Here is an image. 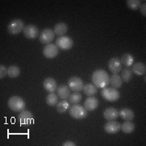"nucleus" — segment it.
I'll return each instance as SVG.
<instances>
[{"mask_svg":"<svg viewBox=\"0 0 146 146\" xmlns=\"http://www.w3.org/2000/svg\"><path fill=\"white\" fill-rule=\"evenodd\" d=\"M7 75V68H6L4 65L0 66V79L2 80Z\"/></svg>","mask_w":146,"mask_h":146,"instance_id":"7c9ffc66","label":"nucleus"},{"mask_svg":"<svg viewBox=\"0 0 146 146\" xmlns=\"http://www.w3.org/2000/svg\"><path fill=\"white\" fill-rule=\"evenodd\" d=\"M121 130L125 134H131L135 130V124L131 121H125L121 125Z\"/></svg>","mask_w":146,"mask_h":146,"instance_id":"b1692460","label":"nucleus"},{"mask_svg":"<svg viewBox=\"0 0 146 146\" xmlns=\"http://www.w3.org/2000/svg\"><path fill=\"white\" fill-rule=\"evenodd\" d=\"M126 2H127V5L131 10L136 11L141 8L142 1L141 0H127Z\"/></svg>","mask_w":146,"mask_h":146,"instance_id":"c756f323","label":"nucleus"},{"mask_svg":"<svg viewBox=\"0 0 146 146\" xmlns=\"http://www.w3.org/2000/svg\"><path fill=\"white\" fill-rule=\"evenodd\" d=\"M18 119L21 125L29 126L33 123V115L29 110H22L19 114Z\"/></svg>","mask_w":146,"mask_h":146,"instance_id":"1a4fd4ad","label":"nucleus"},{"mask_svg":"<svg viewBox=\"0 0 146 146\" xmlns=\"http://www.w3.org/2000/svg\"><path fill=\"white\" fill-rule=\"evenodd\" d=\"M108 68H109V70L111 72L115 73H119L120 71H122V63H121V61L119 58H110L108 62Z\"/></svg>","mask_w":146,"mask_h":146,"instance_id":"ddd939ff","label":"nucleus"},{"mask_svg":"<svg viewBox=\"0 0 146 146\" xmlns=\"http://www.w3.org/2000/svg\"><path fill=\"white\" fill-rule=\"evenodd\" d=\"M84 93L85 95L89 97H93L98 94V88L94 85V84H88L84 86Z\"/></svg>","mask_w":146,"mask_h":146,"instance_id":"5701e85b","label":"nucleus"},{"mask_svg":"<svg viewBox=\"0 0 146 146\" xmlns=\"http://www.w3.org/2000/svg\"><path fill=\"white\" fill-rule=\"evenodd\" d=\"M102 97L110 102H115L119 99V92L115 88H104L101 92Z\"/></svg>","mask_w":146,"mask_h":146,"instance_id":"20e7f679","label":"nucleus"},{"mask_svg":"<svg viewBox=\"0 0 146 146\" xmlns=\"http://www.w3.org/2000/svg\"><path fill=\"white\" fill-rule=\"evenodd\" d=\"M58 54V48L54 44H48L43 49V55L47 58H54Z\"/></svg>","mask_w":146,"mask_h":146,"instance_id":"9b49d317","label":"nucleus"},{"mask_svg":"<svg viewBox=\"0 0 146 146\" xmlns=\"http://www.w3.org/2000/svg\"><path fill=\"white\" fill-rule=\"evenodd\" d=\"M69 114L76 119H82L87 116V110L85 107L80 105H73L69 108Z\"/></svg>","mask_w":146,"mask_h":146,"instance_id":"7ed1b4c3","label":"nucleus"},{"mask_svg":"<svg viewBox=\"0 0 146 146\" xmlns=\"http://www.w3.org/2000/svg\"><path fill=\"white\" fill-rule=\"evenodd\" d=\"M69 108H70V102L67 100H62L56 105L57 111L61 114L65 113L68 110H69Z\"/></svg>","mask_w":146,"mask_h":146,"instance_id":"393cba45","label":"nucleus"},{"mask_svg":"<svg viewBox=\"0 0 146 146\" xmlns=\"http://www.w3.org/2000/svg\"><path fill=\"white\" fill-rule=\"evenodd\" d=\"M46 102L48 106H54L58 104V97L56 94L54 93H50L47 95Z\"/></svg>","mask_w":146,"mask_h":146,"instance_id":"a878e982","label":"nucleus"},{"mask_svg":"<svg viewBox=\"0 0 146 146\" xmlns=\"http://www.w3.org/2000/svg\"><path fill=\"white\" fill-rule=\"evenodd\" d=\"M68 86L71 90H72L73 92H79L80 93V91L83 90L84 84L83 80L80 77L73 76V77L68 80Z\"/></svg>","mask_w":146,"mask_h":146,"instance_id":"0eeeda50","label":"nucleus"},{"mask_svg":"<svg viewBox=\"0 0 146 146\" xmlns=\"http://www.w3.org/2000/svg\"><path fill=\"white\" fill-rule=\"evenodd\" d=\"M132 72L136 76H143L146 72V66L143 63H136L132 67Z\"/></svg>","mask_w":146,"mask_h":146,"instance_id":"4be33fe9","label":"nucleus"},{"mask_svg":"<svg viewBox=\"0 0 146 146\" xmlns=\"http://www.w3.org/2000/svg\"><path fill=\"white\" fill-rule=\"evenodd\" d=\"M141 14L143 15L144 16H146V3L145 2V3L144 4H142L141 7Z\"/></svg>","mask_w":146,"mask_h":146,"instance_id":"2f4dec72","label":"nucleus"},{"mask_svg":"<svg viewBox=\"0 0 146 146\" xmlns=\"http://www.w3.org/2000/svg\"><path fill=\"white\" fill-rule=\"evenodd\" d=\"M104 129L106 132L108 134H115L121 129V124L118 121L110 120L105 124Z\"/></svg>","mask_w":146,"mask_h":146,"instance_id":"f8f14e48","label":"nucleus"},{"mask_svg":"<svg viewBox=\"0 0 146 146\" xmlns=\"http://www.w3.org/2000/svg\"><path fill=\"white\" fill-rule=\"evenodd\" d=\"M70 90L69 87L67 85H60L57 88V95L60 99L67 100L70 96Z\"/></svg>","mask_w":146,"mask_h":146,"instance_id":"a211bd4d","label":"nucleus"},{"mask_svg":"<svg viewBox=\"0 0 146 146\" xmlns=\"http://www.w3.org/2000/svg\"><path fill=\"white\" fill-rule=\"evenodd\" d=\"M120 61H121L122 65H124L126 68H129L131 66H132L134 63V57L129 53H126L122 55Z\"/></svg>","mask_w":146,"mask_h":146,"instance_id":"412c9836","label":"nucleus"},{"mask_svg":"<svg viewBox=\"0 0 146 146\" xmlns=\"http://www.w3.org/2000/svg\"><path fill=\"white\" fill-rule=\"evenodd\" d=\"M81 100H82V95L79 92H75L73 94H70V96L68 97V102H70V104H78L80 102Z\"/></svg>","mask_w":146,"mask_h":146,"instance_id":"bb28decb","label":"nucleus"},{"mask_svg":"<svg viewBox=\"0 0 146 146\" xmlns=\"http://www.w3.org/2000/svg\"><path fill=\"white\" fill-rule=\"evenodd\" d=\"M43 87L49 93H54L57 90V82L54 78L49 77L43 81Z\"/></svg>","mask_w":146,"mask_h":146,"instance_id":"4468645a","label":"nucleus"},{"mask_svg":"<svg viewBox=\"0 0 146 146\" xmlns=\"http://www.w3.org/2000/svg\"><path fill=\"white\" fill-rule=\"evenodd\" d=\"M23 33L25 36L28 39H35L40 34L39 29L33 25H29L25 27Z\"/></svg>","mask_w":146,"mask_h":146,"instance_id":"9d476101","label":"nucleus"},{"mask_svg":"<svg viewBox=\"0 0 146 146\" xmlns=\"http://www.w3.org/2000/svg\"><path fill=\"white\" fill-rule=\"evenodd\" d=\"M76 144L72 141H66L63 144V146H75Z\"/></svg>","mask_w":146,"mask_h":146,"instance_id":"473e14b6","label":"nucleus"},{"mask_svg":"<svg viewBox=\"0 0 146 146\" xmlns=\"http://www.w3.org/2000/svg\"><path fill=\"white\" fill-rule=\"evenodd\" d=\"M110 84H111L112 88L115 89H119L122 87L123 84V80L121 79V76H119L118 74L114 73L110 77Z\"/></svg>","mask_w":146,"mask_h":146,"instance_id":"6ab92c4d","label":"nucleus"},{"mask_svg":"<svg viewBox=\"0 0 146 146\" xmlns=\"http://www.w3.org/2000/svg\"><path fill=\"white\" fill-rule=\"evenodd\" d=\"M21 74V69L17 66H11L7 69V75L11 78H16L20 76Z\"/></svg>","mask_w":146,"mask_h":146,"instance_id":"cd10ccee","label":"nucleus"},{"mask_svg":"<svg viewBox=\"0 0 146 146\" xmlns=\"http://www.w3.org/2000/svg\"><path fill=\"white\" fill-rule=\"evenodd\" d=\"M103 116L106 120H115L119 117V111L114 107H109L106 109L103 112Z\"/></svg>","mask_w":146,"mask_h":146,"instance_id":"dca6fc26","label":"nucleus"},{"mask_svg":"<svg viewBox=\"0 0 146 146\" xmlns=\"http://www.w3.org/2000/svg\"><path fill=\"white\" fill-rule=\"evenodd\" d=\"M25 106H26L25 102L19 96H13L8 100V107L12 111L21 112L25 109Z\"/></svg>","mask_w":146,"mask_h":146,"instance_id":"f03ea898","label":"nucleus"},{"mask_svg":"<svg viewBox=\"0 0 146 146\" xmlns=\"http://www.w3.org/2000/svg\"><path fill=\"white\" fill-rule=\"evenodd\" d=\"M119 115L121 117V119L125 121H132L135 117L134 112L129 108H123L120 110L119 111Z\"/></svg>","mask_w":146,"mask_h":146,"instance_id":"f3484780","label":"nucleus"},{"mask_svg":"<svg viewBox=\"0 0 146 146\" xmlns=\"http://www.w3.org/2000/svg\"><path fill=\"white\" fill-rule=\"evenodd\" d=\"M68 30V26L67 24L65 23H58L57 24L54 29V34H56L58 36H63Z\"/></svg>","mask_w":146,"mask_h":146,"instance_id":"aec40b11","label":"nucleus"},{"mask_svg":"<svg viewBox=\"0 0 146 146\" xmlns=\"http://www.w3.org/2000/svg\"><path fill=\"white\" fill-rule=\"evenodd\" d=\"M55 45L58 49L62 50H68L73 46V40L68 36H58L56 40Z\"/></svg>","mask_w":146,"mask_h":146,"instance_id":"423d86ee","label":"nucleus"},{"mask_svg":"<svg viewBox=\"0 0 146 146\" xmlns=\"http://www.w3.org/2000/svg\"><path fill=\"white\" fill-rule=\"evenodd\" d=\"M132 70L130 69L129 68H124L122 71V76H121V79L124 82H129L131 78H132Z\"/></svg>","mask_w":146,"mask_h":146,"instance_id":"c85d7f7f","label":"nucleus"},{"mask_svg":"<svg viewBox=\"0 0 146 146\" xmlns=\"http://www.w3.org/2000/svg\"><path fill=\"white\" fill-rule=\"evenodd\" d=\"M54 38V32L51 29H43L39 36V40L42 44H50Z\"/></svg>","mask_w":146,"mask_h":146,"instance_id":"6e6552de","label":"nucleus"},{"mask_svg":"<svg viewBox=\"0 0 146 146\" xmlns=\"http://www.w3.org/2000/svg\"><path fill=\"white\" fill-rule=\"evenodd\" d=\"M92 80L94 84L99 89L106 88L110 84V76L108 73L103 69L96 70L92 76Z\"/></svg>","mask_w":146,"mask_h":146,"instance_id":"f257e3e1","label":"nucleus"},{"mask_svg":"<svg viewBox=\"0 0 146 146\" xmlns=\"http://www.w3.org/2000/svg\"><path fill=\"white\" fill-rule=\"evenodd\" d=\"M25 29L24 21L20 19H15L11 21L7 25V32L11 35H17Z\"/></svg>","mask_w":146,"mask_h":146,"instance_id":"39448f33","label":"nucleus"},{"mask_svg":"<svg viewBox=\"0 0 146 146\" xmlns=\"http://www.w3.org/2000/svg\"><path fill=\"white\" fill-rule=\"evenodd\" d=\"M98 100L95 97H89L84 102V107L87 110V111H94L98 107Z\"/></svg>","mask_w":146,"mask_h":146,"instance_id":"2eb2a0df","label":"nucleus"}]
</instances>
